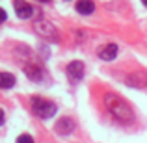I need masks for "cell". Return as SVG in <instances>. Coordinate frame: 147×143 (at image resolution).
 Here are the masks:
<instances>
[{
    "instance_id": "cell-1",
    "label": "cell",
    "mask_w": 147,
    "mask_h": 143,
    "mask_svg": "<svg viewBox=\"0 0 147 143\" xmlns=\"http://www.w3.org/2000/svg\"><path fill=\"white\" fill-rule=\"evenodd\" d=\"M104 106L112 113V117L115 121H119L121 125H130L134 121V111L123 97H119L115 93H106L104 95Z\"/></svg>"
},
{
    "instance_id": "cell-2",
    "label": "cell",
    "mask_w": 147,
    "mask_h": 143,
    "mask_svg": "<svg viewBox=\"0 0 147 143\" xmlns=\"http://www.w3.org/2000/svg\"><path fill=\"white\" fill-rule=\"evenodd\" d=\"M32 110L37 117L41 119H50L56 113V104L50 102L47 99H41V97H34L32 99Z\"/></svg>"
},
{
    "instance_id": "cell-3",
    "label": "cell",
    "mask_w": 147,
    "mask_h": 143,
    "mask_svg": "<svg viewBox=\"0 0 147 143\" xmlns=\"http://www.w3.org/2000/svg\"><path fill=\"white\" fill-rule=\"evenodd\" d=\"M34 30H36V34L39 37H43V39H49V41L60 39V34H58L56 26H54L52 22H49L47 19H37V21L34 22Z\"/></svg>"
},
{
    "instance_id": "cell-4",
    "label": "cell",
    "mask_w": 147,
    "mask_h": 143,
    "mask_svg": "<svg viewBox=\"0 0 147 143\" xmlns=\"http://www.w3.org/2000/svg\"><path fill=\"white\" fill-rule=\"evenodd\" d=\"M65 75H67L69 82L71 84H76L84 78V63L82 61H71L65 69Z\"/></svg>"
},
{
    "instance_id": "cell-5",
    "label": "cell",
    "mask_w": 147,
    "mask_h": 143,
    "mask_svg": "<svg viewBox=\"0 0 147 143\" xmlns=\"http://www.w3.org/2000/svg\"><path fill=\"white\" fill-rule=\"evenodd\" d=\"M125 82L130 87H145L147 86V73L145 71H134L130 75H127Z\"/></svg>"
},
{
    "instance_id": "cell-6",
    "label": "cell",
    "mask_w": 147,
    "mask_h": 143,
    "mask_svg": "<svg viewBox=\"0 0 147 143\" xmlns=\"http://www.w3.org/2000/svg\"><path fill=\"white\" fill-rule=\"evenodd\" d=\"M13 7L19 19H30L34 15V6H30L26 0H13Z\"/></svg>"
},
{
    "instance_id": "cell-7",
    "label": "cell",
    "mask_w": 147,
    "mask_h": 143,
    "mask_svg": "<svg viewBox=\"0 0 147 143\" xmlns=\"http://www.w3.org/2000/svg\"><path fill=\"white\" fill-rule=\"evenodd\" d=\"M117 52H119L117 45L108 43V45H104V47L99 48V58H100V60H104V61H112V60H115Z\"/></svg>"
},
{
    "instance_id": "cell-8",
    "label": "cell",
    "mask_w": 147,
    "mask_h": 143,
    "mask_svg": "<svg viewBox=\"0 0 147 143\" xmlns=\"http://www.w3.org/2000/svg\"><path fill=\"white\" fill-rule=\"evenodd\" d=\"M24 75L28 76L30 80H34V82H39V80L43 78V69H41L39 65L30 63V65H26V67H24Z\"/></svg>"
},
{
    "instance_id": "cell-9",
    "label": "cell",
    "mask_w": 147,
    "mask_h": 143,
    "mask_svg": "<svg viewBox=\"0 0 147 143\" xmlns=\"http://www.w3.org/2000/svg\"><path fill=\"white\" fill-rule=\"evenodd\" d=\"M73 128H75V123H73L69 117H61L60 121L56 123V132L58 134H69Z\"/></svg>"
},
{
    "instance_id": "cell-10",
    "label": "cell",
    "mask_w": 147,
    "mask_h": 143,
    "mask_svg": "<svg viewBox=\"0 0 147 143\" xmlns=\"http://www.w3.org/2000/svg\"><path fill=\"white\" fill-rule=\"evenodd\" d=\"M76 11L80 15H91L95 11V4L91 0H78L76 2Z\"/></svg>"
},
{
    "instance_id": "cell-11",
    "label": "cell",
    "mask_w": 147,
    "mask_h": 143,
    "mask_svg": "<svg viewBox=\"0 0 147 143\" xmlns=\"http://www.w3.org/2000/svg\"><path fill=\"white\" fill-rule=\"evenodd\" d=\"M15 86V76L11 73H0V89H9Z\"/></svg>"
},
{
    "instance_id": "cell-12",
    "label": "cell",
    "mask_w": 147,
    "mask_h": 143,
    "mask_svg": "<svg viewBox=\"0 0 147 143\" xmlns=\"http://www.w3.org/2000/svg\"><path fill=\"white\" fill-rule=\"evenodd\" d=\"M17 143H34L32 136H28V134H21V136L17 138Z\"/></svg>"
},
{
    "instance_id": "cell-13",
    "label": "cell",
    "mask_w": 147,
    "mask_h": 143,
    "mask_svg": "<svg viewBox=\"0 0 147 143\" xmlns=\"http://www.w3.org/2000/svg\"><path fill=\"white\" fill-rule=\"evenodd\" d=\"M4 21H6V11H4L2 7H0V24H2Z\"/></svg>"
},
{
    "instance_id": "cell-14",
    "label": "cell",
    "mask_w": 147,
    "mask_h": 143,
    "mask_svg": "<svg viewBox=\"0 0 147 143\" xmlns=\"http://www.w3.org/2000/svg\"><path fill=\"white\" fill-rule=\"evenodd\" d=\"M4 123V110H0V125Z\"/></svg>"
},
{
    "instance_id": "cell-15",
    "label": "cell",
    "mask_w": 147,
    "mask_h": 143,
    "mask_svg": "<svg viewBox=\"0 0 147 143\" xmlns=\"http://www.w3.org/2000/svg\"><path fill=\"white\" fill-rule=\"evenodd\" d=\"M142 4H144V6H147V0H142Z\"/></svg>"
},
{
    "instance_id": "cell-16",
    "label": "cell",
    "mask_w": 147,
    "mask_h": 143,
    "mask_svg": "<svg viewBox=\"0 0 147 143\" xmlns=\"http://www.w3.org/2000/svg\"><path fill=\"white\" fill-rule=\"evenodd\" d=\"M39 2H49V0H39Z\"/></svg>"
}]
</instances>
